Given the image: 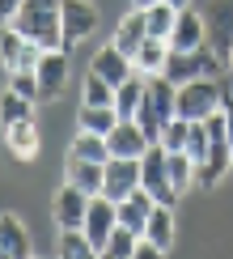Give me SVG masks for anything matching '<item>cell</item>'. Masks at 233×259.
Listing matches in <instances>:
<instances>
[{"label":"cell","mask_w":233,"mask_h":259,"mask_svg":"<svg viewBox=\"0 0 233 259\" xmlns=\"http://www.w3.org/2000/svg\"><path fill=\"white\" fill-rule=\"evenodd\" d=\"M140 187H144L157 204H169V208L178 204V191H174V183H169V153H165L161 140L148 145L144 153H140Z\"/></svg>","instance_id":"4"},{"label":"cell","mask_w":233,"mask_h":259,"mask_svg":"<svg viewBox=\"0 0 233 259\" xmlns=\"http://www.w3.org/2000/svg\"><path fill=\"white\" fill-rule=\"evenodd\" d=\"M187 127H191V119H183V115L165 119V127H161V145H165V153H183V149H187Z\"/></svg>","instance_id":"32"},{"label":"cell","mask_w":233,"mask_h":259,"mask_svg":"<svg viewBox=\"0 0 233 259\" xmlns=\"http://www.w3.org/2000/svg\"><path fill=\"white\" fill-rule=\"evenodd\" d=\"M114 225H119V208H114V200H106L102 191L98 196H89V212H85V238L93 242V255H106V242H110Z\"/></svg>","instance_id":"8"},{"label":"cell","mask_w":233,"mask_h":259,"mask_svg":"<svg viewBox=\"0 0 233 259\" xmlns=\"http://www.w3.org/2000/svg\"><path fill=\"white\" fill-rule=\"evenodd\" d=\"M132 5H136V9H148V5H153V0H132Z\"/></svg>","instance_id":"37"},{"label":"cell","mask_w":233,"mask_h":259,"mask_svg":"<svg viewBox=\"0 0 233 259\" xmlns=\"http://www.w3.org/2000/svg\"><path fill=\"white\" fill-rule=\"evenodd\" d=\"M68 51L64 47H47L38 56V68H34V77H38V102H55L60 94H64V85H68Z\"/></svg>","instance_id":"7"},{"label":"cell","mask_w":233,"mask_h":259,"mask_svg":"<svg viewBox=\"0 0 233 259\" xmlns=\"http://www.w3.org/2000/svg\"><path fill=\"white\" fill-rule=\"evenodd\" d=\"M174 17H178V9L169 5V0H153V5L144 9V26H148V34H153V38H169Z\"/></svg>","instance_id":"23"},{"label":"cell","mask_w":233,"mask_h":259,"mask_svg":"<svg viewBox=\"0 0 233 259\" xmlns=\"http://www.w3.org/2000/svg\"><path fill=\"white\" fill-rule=\"evenodd\" d=\"M34 255V238L21 225V217L13 212H0V259H26Z\"/></svg>","instance_id":"13"},{"label":"cell","mask_w":233,"mask_h":259,"mask_svg":"<svg viewBox=\"0 0 233 259\" xmlns=\"http://www.w3.org/2000/svg\"><path fill=\"white\" fill-rule=\"evenodd\" d=\"M89 68L98 72V77H102L106 85H123V81H127V77H132V72H136V64L127 60L123 51L114 47V42H106V47H98V51H93Z\"/></svg>","instance_id":"14"},{"label":"cell","mask_w":233,"mask_h":259,"mask_svg":"<svg viewBox=\"0 0 233 259\" xmlns=\"http://www.w3.org/2000/svg\"><path fill=\"white\" fill-rule=\"evenodd\" d=\"M144 94H148V77H140V72H132L123 85H114V111H119V119H136Z\"/></svg>","instance_id":"21"},{"label":"cell","mask_w":233,"mask_h":259,"mask_svg":"<svg viewBox=\"0 0 233 259\" xmlns=\"http://www.w3.org/2000/svg\"><path fill=\"white\" fill-rule=\"evenodd\" d=\"M114 208H119V225H127L132 234H144V225H148V212L157 208V200L148 196L144 187H136L132 196H127V200H119Z\"/></svg>","instance_id":"18"},{"label":"cell","mask_w":233,"mask_h":259,"mask_svg":"<svg viewBox=\"0 0 233 259\" xmlns=\"http://www.w3.org/2000/svg\"><path fill=\"white\" fill-rule=\"evenodd\" d=\"M72 157H89V161H106L110 157V145H106V136H98V132H81L72 136Z\"/></svg>","instance_id":"27"},{"label":"cell","mask_w":233,"mask_h":259,"mask_svg":"<svg viewBox=\"0 0 233 259\" xmlns=\"http://www.w3.org/2000/svg\"><path fill=\"white\" fill-rule=\"evenodd\" d=\"M9 90H17L21 98H30V102H38V77H34V72H26V68H17V72H9Z\"/></svg>","instance_id":"33"},{"label":"cell","mask_w":233,"mask_h":259,"mask_svg":"<svg viewBox=\"0 0 233 259\" xmlns=\"http://www.w3.org/2000/svg\"><path fill=\"white\" fill-rule=\"evenodd\" d=\"M212 149V136H208V123L204 119H191V127H187V149L183 153L191 157V161H204V153Z\"/></svg>","instance_id":"30"},{"label":"cell","mask_w":233,"mask_h":259,"mask_svg":"<svg viewBox=\"0 0 233 259\" xmlns=\"http://www.w3.org/2000/svg\"><path fill=\"white\" fill-rule=\"evenodd\" d=\"M144 38H148V26H144V9H136V5H132V13H127V17L119 21V26H114L110 42L123 51L127 60H132L136 51H140V42H144Z\"/></svg>","instance_id":"16"},{"label":"cell","mask_w":233,"mask_h":259,"mask_svg":"<svg viewBox=\"0 0 233 259\" xmlns=\"http://www.w3.org/2000/svg\"><path fill=\"white\" fill-rule=\"evenodd\" d=\"M5 145H9V153H13L17 161H34L38 157V127L34 119H17V123H9L5 127Z\"/></svg>","instance_id":"17"},{"label":"cell","mask_w":233,"mask_h":259,"mask_svg":"<svg viewBox=\"0 0 233 259\" xmlns=\"http://www.w3.org/2000/svg\"><path fill=\"white\" fill-rule=\"evenodd\" d=\"M77 123L85 127V132H98V136H106L114 123H119V111H114V106H85V102H81Z\"/></svg>","instance_id":"25"},{"label":"cell","mask_w":233,"mask_h":259,"mask_svg":"<svg viewBox=\"0 0 233 259\" xmlns=\"http://www.w3.org/2000/svg\"><path fill=\"white\" fill-rule=\"evenodd\" d=\"M153 255H161V251H157V246L140 234V242H136V255H132V259H153Z\"/></svg>","instance_id":"35"},{"label":"cell","mask_w":233,"mask_h":259,"mask_svg":"<svg viewBox=\"0 0 233 259\" xmlns=\"http://www.w3.org/2000/svg\"><path fill=\"white\" fill-rule=\"evenodd\" d=\"M225 175H233V149L229 140H212L204 161H195V187H216Z\"/></svg>","instance_id":"11"},{"label":"cell","mask_w":233,"mask_h":259,"mask_svg":"<svg viewBox=\"0 0 233 259\" xmlns=\"http://www.w3.org/2000/svg\"><path fill=\"white\" fill-rule=\"evenodd\" d=\"M165 60H169V42L165 38H153V34H148L140 42V51L132 56V64H136L140 77H157V72H165Z\"/></svg>","instance_id":"22"},{"label":"cell","mask_w":233,"mask_h":259,"mask_svg":"<svg viewBox=\"0 0 233 259\" xmlns=\"http://www.w3.org/2000/svg\"><path fill=\"white\" fill-rule=\"evenodd\" d=\"M169 5H174V9H191V0H169Z\"/></svg>","instance_id":"36"},{"label":"cell","mask_w":233,"mask_h":259,"mask_svg":"<svg viewBox=\"0 0 233 259\" xmlns=\"http://www.w3.org/2000/svg\"><path fill=\"white\" fill-rule=\"evenodd\" d=\"M60 26H64V51L81 47L98 30V5L93 0H60Z\"/></svg>","instance_id":"6"},{"label":"cell","mask_w":233,"mask_h":259,"mask_svg":"<svg viewBox=\"0 0 233 259\" xmlns=\"http://www.w3.org/2000/svg\"><path fill=\"white\" fill-rule=\"evenodd\" d=\"M225 68L229 64L220 60L208 42H199V47H191V51H169V60H165V77L174 85L195 81V77H225Z\"/></svg>","instance_id":"2"},{"label":"cell","mask_w":233,"mask_h":259,"mask_svg":"<svg viewBox=\"0 0 233 259\" xmlns=\"http://www.w3.org/2000/svg\"><path fill=\"white\" fill-rule=\"evenodd\" d=\"M204 42L229 64L233 51V0H204Z\"/></svg>","instance_id":"5"},{"label":"cell","mask_w":233,"mask_h":259,"mask_svg":"<svg viewBox=\"0 0 233 259\" xmlns=\"http://www.w3.org/2000/svg\"><path fill=\"white\" fill-rule=\"evenodd\" d=\"M169 183H174L178 196H187V191L195 187V161L187 153H169Z\"/></svg>","instance_id":"28"},{"label":"cell","mask_w":233,"mask_h":259,"mask_svg":"<svg viewBox=\"0 0 233 259\" xmlns=\"http://www.w3.org/2000/svg\"><path fill=\"white\" fill-rule=\"evenodd\" d=\"M169 51H191L204 42V13L199 9H178L174 17V30H169Z\"/></svg>","instance_id":"15"},{"label":"cell","mask_w":233,"mask_h":259,"mask_svg":"<svg viewBox=\"0 0 233 259\" xmlns=\"http://www.w3.org/2000/svg\"><path fill=\"white\" fill-rule=\"evenodd\" d=\"M144 238L153 242V246H157L161 255H169V246H174V208H169V204H157V208L148 212Z\"/></svg>","instance_id":"20"},{"label":"cell","mask_w":233,"mask_h":259,"mask_svg":"<svg viewBox=\"0 0 233 259\" xmlns=\"http://www.w3.org/2000/svg\"><path fill=\"white\" fill-rule=\"evenodd\" d=\"M85 212H89V196L64 179V187L55 191V200H51V221H55L60 230H81Z\"/></svg>","instance_id":"10"},{"label":"cell","mask_w":233,"mask_h":259,"mask_svg":"<svg viewBox=\"0 0 233 259\" xmlns=\"http://www.w3.org/2000/svg\"><path fill=\"white\" fill-rule=\"evenodd\" d=\"M34 106H38V102L21 98L17 90H5V94H0V127L17 123V119H34Z\"/></svg>","instance_id":"24"},{"label":"cell","mask_w":233,"mask_h":259,"mask_svg":"<svg viewBox=\"0 0 233 259\" xmlns=\"http://www.w3.org/2000/svg\"><path fill=\"white\" fill-rule=\"evenodd\" d=\"M220 102H225L220 77H195L178 85V115L183 119H208V115L220 111Z\"/></svg>","instance_id":"3"},{"label":"cell","mask_w":233,"mask_h":259,"mask_svg":"<svg viewBox=\"0 0 233 259\" xmlns=\"http://www.w3.org/2000/svg\"><path fill=\"white\" fill-rule=\"evenodd\" d=\"M17 9H21V0H0V26H9L17 17Z\"/></svg>","instance_id":"34"},{"label":"cell","mask_w":233,"mask_h":259,"mask_svg":"<svg viewBox=\"0 0 233 259\" xmlns=\"http://www.w3.org/2000/svg\"><path fill=\"white\" fill-rule=\"evenodd\" d=\"M17 26L30 42H38L42 51L47 47H64V26H60V0H21L17 17L9 21Z\"/></svg>","instance_id":"1"},{"label":"cell","mask_w":233,"mask_h":259,"mask_svg":"<svg viewBox=\"0 0 233 259\" xmlns=\"http://www.w3.org/2000/svg\"><path fill=\"white\" fill-rule=\"evenodd\" d=\"M55 251L60 255H72V259H85V255H93V242L85 238V230H60Z\"/></svg>","instance_id":"29"},{"label":"cell","mask_w":233,"mask_h":259,"mask_svg":"<svg viewBox=\"0 0 233 259\" xmlns=\"http://www.w3.org/2000/svg\"><path fill=\"white\" fill-rule=\"evenodd\" d=\"M106 145H110V157H140L153 140L144 136V127L136 119H119L110 132H106Z\"/></svg>","instance_id":"12"},{"label":"cell","mask_w":233,"mask_h":259,"mask_svg":"<svg viewBox=\"0 0 233 259\" xmlns=\"http://www.w3.org/2000/svg\"><path fill=\"white\" fill-rule=\"evenodd\" d=\"M136 242H140V234H132L127 225H114L110 242H106V255H110V259H132L136 255Z\"/></svg>","instance_id":"31"},{"label":"cell","mask_w":233,"mask_h":259,"mask_svg":"<svg viewBox=\"0 0 233 259\" xmlns=\"http://www.w3.org/2000/svg\"><path fill=\"white\" fill-rule=\"evenodd\" d=\"M102 166H106V161L68 157V170H64V179H68L72 187H81L85 196H98V191H102Z\"/></svg>","instance_id":"19"},{"label":"cell","mask_w":233,"mask_h":259,"mask_svg":"<svg viewBox=\"0 0 233 259\" xmlns=\"http://www.w3.org/2000/svg\"><path fill=\"white\" fill-rule=\"evenodd\" d=\"M140 187V157H106L102 166V196L106 200H127Z\"/></svg>","instance_id":"9"},{"label":"cell","mask_w":233,"mask_h":259,"mask_svg":"<svg viewBox=\"0 0 233 259\" xmlns=\"http://www.w3.org/2000/svg\"><path fill=\"white\" fill-rule=\"evenodd\" d=\"M229 68H233V51H229Z\"/></svg>","instance_id":"38"},{"label":"cell","mask_w":233,"mask_h":259,"mask_svg":"<svg viewBox=\"0 0 233 259\" xmlns=\"http://www.w3.org/2000/svg\"><path fill=\"white\" fill-rule=\"evenodd\" d=\"M81 102H85V106H114V85H106L93 68H85V81H81Z\"/></svg>","instance_id":"26"}]
</instances>
